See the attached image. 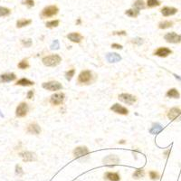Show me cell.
<instances>
[{
	"mask_svg": "<svg viewBox=\"0 0 181 181\" xmlns=\"http://www.w3.org/2000/svg\"><path fill=\"white\" fill-rule=\"evenodd\" d=\"M42 62L45 66L55 67V66L58 65L62 62V58H61V56H59V55H51V56L43 57Z\"/></svg>",
	"mask_w": 181,
	"mask_h": 181,
	"instance_id": "1",
	"label": "cell"
},
{
	"mask_svg": "<svg viewBox=\"0 0 181 181\" xmlns=\"http://www.w3.org/2000/svg\"><path fill=\"white\" fill-rule=\"evenodd\" d=\"M59 9L56 6H46L43 9L42 13H41V16L43 18H47V17H51L54 16L58 13Z\"/></svg>",
	"mask_w": 181,
	"mask_h": 181,
	"instance_id": "2",
	"label": "cell"
},
{
	"mask_svg": "<svg viewBox=\"0 0 181 181\" xmlns=\"http://www.w3.org/2000/svg\"><path fill=\"white\" fill-rule=\"evenodd\" d=\"M164 39L170 43H181V35L176 34L175 32H171V33H167V35H165Z\"/></svg>",
	"mask_w": 181,
	"mask_h": 181,
	"instance_id": "3",
	"label": "cell"
},
{
	"mask_svg": "<svg viewBox=\"0 0 181 181\" xmlns=\"http://www.w3.org/2000/svg\"><path fill=\"white\" fill-rule=\"evenodd\" d=\"M119 100L122 102H124L126 104H129V105H132L136 102L137 101V98L135 97L134 95H131L130 93H121L119 95Z\"/></svg>",
	"mask_w": 181,
	"mask_h": 181,
	"instance_id": "4",
	"label": "cell"
},
{
	"mask_svg": "<svg viewBox=\"0 0 181 181\" xmlns=\"http://www.w3.org/2000/svg\"><path fill=\"white\" fill-rule=\"evenodd\" d=\"M43 89H46L48 91H51V92H55V91H59L63 88V85L56 82V81H53V82H48V83H43Z\"/></svg>",
	"mask_w": 181,
	"mask_h": 181,
	"instance_id": "5",
	"label": "cell"
},
{
	"mask_svg": "<svg viewBox=\"0 0 181 181\" xmlns=\"http://www.w3.org/2000/svg\"><path fill=\"white\" fill-rule=\"evenodd\" d=\"M19 156L25 162H32L37 159L36 154L31 152V151H22L19 153Z\"/></svg>",
	"mask_w": 181,
	"mask_h": 181,
	"instance_id": "6",
	"label": "cell"
},
{
	"mask_svg": "<svg viewBox=\"0 0 181 181\" xmlns=\"http://www.w3.org/2000/svg\"><path fill=\"white\" fill-rule=\"evenodd\" d=\"M28 112V105L27 103L26 102H21L17 108H16V111H15V115L16 117L18 118H23L25 117Z\"/></svg>",
	"mask_w": 181,
	"mask_h": 181,
	"instance_id": "7",
	"label": "cell"
},
{
	"mask_svg": "<svg viewBox=\"0 0 181 181\" xmlns=\"http://www.w3.org/2000/svg\"><path fill=\"white\" fill-rule=\"evenodd\" d=\"M167 117L171 121H180L181 120V110L179 108H172L167 112Z\"/></svg>",
	"mask_w": 181,
	"mask_h": 181,
	"instance_id": "8",
	"label": "cell"
},
{
	"mask_svg": "<svg viewBox=\"0 0 181 181\" xmlns=\"http://www.w3.org/2000/svg\"><path fill=\"white\" fill-rule=\"evenodd\" d=\"M103 163L107 166H115L120 162V158L116 155H109L102 159Z\"/></svg>",
	"mask_w": 181,
	"mask_h": 181,
	"instance_id": "9",
	"label": "cell"
},
{
	"mask_svg": "<svg viewBox=\"0 0 181 181\" xmlns=\"http://www.w3.org/2000/svg\"><path fill=\"white\" fill-rule=\"evenodd\" d=\"M92 79V72L88 70L83 71L78 76V82L80 84H88Z\"/></svg>",
	"mask_w": 181,
	"mask_h": 181,
	"instance_id": "10",
	"label": "cell"
},
{
	"mask_svg": "<svg viewBox=\"0 0 181 181\" xmlns=\"http://www.w3.org/2000/svg\"><path fill=\"white\" fill-rule=\"evenodd\" d=\"M64 100V94L63 93H58L51 96L50 102L53 105H60L61 103H63Z\"/></svg>",
	"mask_w": 181,
	"mask_h": 181,
	"instance_id": "11",
	"label": "cell"
},
{
	"mask_svg": "<svg viewBox=\"0 0 181 181\" xmlns=\"http://www.w3.org/2000/svg\"><path fill=\"white\" fill-rule=\"evenodd\" d=\"M89 153V150L86 147H77L74 150H73V156L76 158H82L85 155Z\"/></svg>",
	"mask_w": 181,
	"mask_h": 181,
	"instance_id": "12",
	"label": "cell"
},
{
	"mask_svg": "<svg viewBox=\"0 0 181 181\" xmlns=\"http://www.w3.org/2000/svg\"><path fill=\"white\" fill-rule=\"evenodd\" d=\"M111 110L112 112H114L115 113H118V114H121V115H127L129 113V111L126 109L125 107L120 105L119 103H115L114 105H112L111 107Z\"/></svg>",
	"mask_w": 181,
	"mask_h": 181,
	"instance_id": "13",
	"label": "cell"
},
{
	"mask_svg": "<svg viewBox=\"0 0 181 181\" xmlns=\"http://www.w3.org/2000/svg\"><path fill=\"white\" fill-rule=\"evenodd\" d=\"M170 54H172V51L170 49H168L167 47H159L158 50H156V52L154 53V55L159 57H167Z\"/></svg>",
	"mask_w": 181,
	"mask_h": 181,
	"instance_id": "14",
	"label": "cell"
},
{
	"mask_svg": "<svg viewBox=\"0 0 181 181\" xmlns=\"http://www.w3.org/2000/svg\"><path fill=\"white\" fill-rule=\"evenodd\" d=\"M16 76L14 73H4L0 75V82L1 83H10L15 80Z\"/></svg>",
	"mask_w": 181,
	"mask_h": 181,
	"instance_id": "15",
	"label": "cell"
},
{
	"mask_svg": "<svg viewBox=\"0 0 181 181\" xmlns=\"http://www.w3.org/2000/svg\"><path fill=\"white\" fill-rule=\"evenodd\" d=\"M67 38L69 39L70 41H72V42L80 43L83 40L84 36L81 34H79V33L73 32V33H70L69 35H67Z\"/></svg>",
	"mask_w": 181,
	"mask_h": 181,
	"instance_id": "16",
	"label": "cell"
},
{
	"mask_svg": "<svg viewBox=\"0 0 181 181\" xmlns=\"http://www.w3.org/2000/svg\"><path fill=\"white\" fill-rule=\"evenodd\" d=\"M106 59L109 63H118L121 60V56L116 53H109L106 55Z\"/></svg>",
	"mask_w": 181,
	"mask_h": 181,
	"instance_id": "17",
	"label": "cell"
},
{
	"mask_svg": "<svg viewBox=\"0 0 181 181\" xmlns=\"http://www.w3.org/2000/svg\"><path fill=\"white\" fill-rule=\"evenodd\" d=\"M27 132L30 133V134L37 135V134H39L41 132V128H40V126L38 125V124H36V123H32V124L28 125Z\"/></svg>",
	"mask_w": 181,
	"mask_h": 181,
	"instance_id": "18",
	"label": "cell"
},
{
	"mask_svg": "<svg viewBox=\"0 0 181 181\" xmlns=\"http://www.w3.org/2000/svg\"><path fill=\"white\" fill-rule=\"evenodd\" d=\"M178 12V9L175 7H170V6H165L161 9V14L164 16H170L173 15Z\"/></svg>",
	"mask_w": 181,
	"mask_h": 181,
	"instance_id": "19",
	"label": "cell"
},
{
	"mask_svg": "<svg viewBox=\"0 0 181 181\" xmlns=\"http://www.w3.org/2000/svg\"><path fill=\"white\" fill-rule=\"evenodd\" d=\"M105 178L110 181H120L121 180V177L118 173H114V172H107L105 174Z\"/></svg>",
	"mask_w": 181,
	"mask_h": 181,
	"instance_id": "20",
	"label": "cell"
},
{
	"mask_svg": "<svg viewBox=\"0 0 181 181\" xmlns=\"http://www.w3.org/2000/svg\"><path fill=\"white\" fill-rule=\"evenodd\" d=\"M31 23H32V20H30V19H25V18H22V19H19V20H17V22H16V27L22 28V27H24L29 26Z\"/></svg>",
	"mask_w": 181,
	"mask_h": 181,
	"instance_id": "21",
	"label": "cell"
},
{
	"mask_svg": "<svg viewBox=\"0 0 181 181\" xmlns=\"http://www.w3.org/2000/svg\"><path fill=\"white\" fill-rule=\"evenodd\" d=\"M15 84L16 85H20V86H32V85L35 84V83L30 81V80H28L27 78H22V79L18 80Z\"/></svg>",
	"mask_w": 181,
	"mask_h": 181,
	"instance_id": "22",
	"label": "cell"
},
{
	"mask_svg": "<svg viewBox=\"0 0 181 181\" xmlns=\"http://www.w3.org/2000/svg\"><path fill=\"white\" fill-rule=\"evenodd\" d=\"M162 130H163V127H162V126L160 125V124L156 123V124H153V125H152L151 129L150 130V132L151 134L156 135V134H158V133H159L160 131H162Z\"/></svg>",
	"mask_w": 181,
	"mask_h": 181,
	"instance_id": "23",
	"label": "cell"
},
{
	"mask_svg": "<svg viewBox=\"0 0 181 181\" xmlns=\"http://www.w3.org/2000/svg\"><path fill=\"white\" fill-rule=\"evenodd\" d=\"M167 96L169 98H174V99H179V93L177 89H170L167 93Z\"/></svg>",
	"mask_w": 181,
	"mask_h": 181,
	"instance_id": "24",
	"label": "cell"
},
{
	"mask_svg": "<svg viewBox=\"0 0 181 181\" xmlns=\"http://www.w3.org/2000/svg\"><path fill=\"white\" fill-rule=\"evenodd\" d=\"M133 8L137 10H141L145 8V3L143 0H136L133 4Z\"/></svg>",
	"mask_w": 181,
	"mask_h": 181,
	"instance_id": "25",
	"label": "cell"
},
{
	"mask_svg": "<svg viewBox=\"0 0 181 181\" xmlns=\"http://www.w3.org/2000/svg\"><path fill=\"white\" fill-rule=\"evenodd\" d=\"M144 175H145V173H144V169L143 168H139V169H136L135 170V172L133 173V178L134 179H141V178H143L144 177Z\"/></svg>",
	"mask_w": 181,
	"mask_h": 181,
	"instance_id": "26",
	"label": "cell"
},
{
	"mask_svg": "<svg viewBox=\"0 0 181 181\" xmlns=\"http://www.w3.org/2000/svg\"><path fill=\"white\" fill-rule=\"evenodd\" d=\"M172 27H173L172 21H163L158 24V27L160 29H167V28Z\"/></svg>",
	"mask_w": 181,
	"mask_h": 181,
	"instance_id": "27",
	"label": "cell"
},
{
	"mask_svg": "<svg viewBox=\"0 0 181 181\" xmlns=\"http://www.w3.org/2000/svg\"><path fill=\"white\" fill-rule=\"evenodd\" d=\"M125 14L130 16V17H137L139 14V11L137 9H134V8H131V9H129L125 12Z\"/></svg>",
	"mask_w": 181,
	"mask_h": 181,
	"instance_id": "28",
	"label": "cell"
},
{
	"mask_svg": "<svg viewBox=\"0 0 181 181\" xmlns=\"http://www.w3.org/2000/svg\"><path fill=\"white\" fill-rule=\"evenodd\" d=\"M11 14V10L7 7H4V6H0V17L3 16H7Z\"/></svg>",
	"mask_w": 181,
	"mask_h": 181,
	"instance_id": "29",
	"label": "cell"
},
{
	"mask_svg": "<svg viewBox=\"0 0 181 181\" xmlns=\"http://www.w3.org/2000/svg\"><path fill=\"white\" fill-rule=\"evenodd\" d=\"M59 23L60 21L59 20H53V21H50V22H47L45 24L46 27L48 28H54V27H57L59 26Z\"/></svg>",
	"mask_w": 181,
	"mask_h": 181,
	"instance_id": "30",
	"label": "cell"
},
{
	"mask_svg": "<svg viewBox=\"0 0 181 181\" xmlns=\"http://www.w3.org/2000/svg\"><path fill=\"white\" fill-rule=\"evenodd\" d=\"M147 5L149 7H155V6H158L160 5V2L158 0H148Z\"/></svg>",
	"mask_w": 181,
	"mask_h": 181,
	"instance_id": "31",
	"label": "cell"
},
{
	"mask_svg": "<svg viewBox=\"0 0 181 181\" xmlns=\"http://www.w3.org/2000/svg\"><path fill=\"white\" fill-rule=\"evenodd\" d=\"M18 68L19 69H27L29 67V64H28L27 60H22L19 64H18Z\"/></svg>",
	"mask_w": 181,
	"mask_h": 181,
	"instance_id": "32",
	"label": "cell"
},
{
	"mask_svg": "<svg viewBox=\"0 0 181 181\" xmlns=\"http://www.w3.org/2000/svg\"><path fill=\"white\" fill-rule=\"evenodd\" d=\"M74 73H75V70L74 69L69 70L68 72H65V77H66L67 81H71V80H72V76L74 75Z\"/></svg>",
	"mask_w": 181,
	"mask_h": 181,
	"instance_id": "33",
	"label": "cell"
},
{
	"mask_svg": "<svg viewBox=\"0 0 181 181\" xmlns=\"http://www.w3.org/2000/svg\"><path fill=\"white\" fill-rule=\"evenodd\" d=\"M15 175H17L18 177H21L24 175V170L20 165H16L15 166Z\"/></svg>",
	"mask_w": 181,
	"mask_h": 181,
	"instance_id": "34",
	"label": "cell"
},
{
	"mask_svg": "<svg viewBox=\"0 0 181 181\" xmlns=\"http://www.w3.org/2000/svg\"><path fill=\"white\" fill-rule=\"evenodd\" d=\"M22 5H25L28 7H33L35 6L34 0H22Z\"/></svg>",
	"mask_w": 181,
	"mask_h": 181,
	"instance_id": "35",
	"label": "cell"
},
{
	"mask_svg": "<svg viewBox=\"0 0 181 181\" xmlns=\"http://www.w3.org/2000/svg\"><path fill=\"white\" fill-rule=\"evenodd\" d=\"M22 44L25 46V47H30L32 44H33V42H32V40L30 39V38H27V39H22Z\"/></svg>",
	"mask_w": 181,
	"mask_h": 181,
	"instance_id": "36",
	"label": "cell"
},
{
	"mask_svg": "<svg viewBox=\"0 0 181 181\" xmlns=\"http://www.w3.org/2000/svg\"><path fill=\"white\" fill-rule=\"evenodd\" d=\"M150 177L152 180H156L159 179V175L156 172V171H150Z\"/></svg>",
	"mask_w": 181,
	"mask_h": 181,
	"instance_id": "37",
	"label": "cell"
},
{
	"mask_svg": "<svg viewBox=\"0 0 181 181\" xmlns=\"http://www.w3.org/2000/svg\"><path fill=\"white\" fill-rule=\"evenodd\" d=\"M51 49L52 50H57V49H59V47H60V44H59V41L58 40H55L53 43L51 44Z\"/></svg>",
	"mask_w": 181,
	"mask_h": 181,
	"instance_id": "38",
	"label": "cell"
},
{
	"mask_svg": "<svg viewBox=\"0 0 181 181\" xmlns=\"http://www.w3.org/2000/svg\"><path fill=\"white\" fill-rule=\"evenodd\" d=\"M132 43H136V44H138V45H140V44L143 43V39H142V38H139V37H137V38L132 39Z\"/></svg>",
	"mask_w": 181,
	"mask_h": 181,
	"instance_id": "39",
	"label": "cell"
},
{
	"mask_svg": "<svg viewBox=\"0 0 181 181\" xmlns=\"http://www.w3.org/2000/svg\"><path fill=\"white\" fill-rule=\"evenodd\" d=\"M115 35H126V31H118V32H113L112 33Z\"/></svg>",
	"mask_w": 181,
	"mask_h": 181,
	"instance_id": "40",
	"label": "cell"
},
{
	"mask_svg": "<svg viewBox=\"0 0 181 181\" xmlns=\"http://www.w3.org/2000/svg\"><path fill=\"white\" fill-rule=\"evenodd\" d=\"M112 47L114 49H122V45L118 44V43H112Z\"/></svg>",
	"mask_w": 181,
	"mask_h": 181,
	"instance_id": "41",
	"label": "cell"
},
{
	"mask_svg": "<svg viewBox=\"0 0 181 181\" xmlns=\"http://www.w3.org/2000/svg\"><path fill=\"white\" fill-rule=\"evenodd\" d=\"M34 97V91H29L27 93V99H32Z\"/></svg>",
	"mask_w": 181,
	"mask_h": 181,
	"instance_id": "42",
	"label": "cell"
},
{
	"mask_svg": "<svg viewBox=\"0 0 181 181\" xmlns=\"http://www.w3.org/2000/svg\"><path fill=\"white\" fill-rule=\"evenodd\" d=\"M81 23H82V21H81V19L79 18V19L77 20V22H76V25H80Z\"/></svg>",
	"mask_w": 181,
	"mask_h": 181,
	"instance_id": "43",
	"label": "cell"
},
{
	"mask_svg": "<svg viewBox=\"0 0 181 181\" xmlns=\"http://www.w3.org/2000/svg\"><path fill=\"white\" fill-rule=\"evenodd\" d=\"M119 143H121V144H124V143H125V141H124V140H121V141H119Z\"/></svg>",
	"mask_w": 181,
	"mask_h": 181,
	"instance_id": "44",
	"label": "cell"
}]
</instances>
